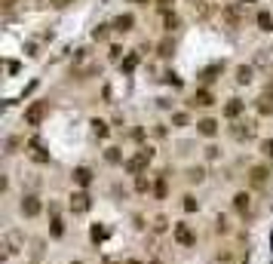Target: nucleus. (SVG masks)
<instances>
[{
    "instance_id": "f257e3e1",
    "label": "nucleus",
    "mask_w": 273,
    "mask_h": 264,
    "mask_svg": "<svg viewBox=\"0 0 273 264\" xmlns=\"http://www.w3.org/2000/svg\"><path fill=\"white\" fill-rule=\"evenodd\" d=\"M3 258H13V255H19L22 249H25V234L22 231H16V227H9V231L3 234Z\"/></svg>"
},
{
    "instance_id": "423d86ee",
    "label": "nucleus",
    "mask_w": 273,
    "mask_h": 264,
    "mask_svg": "<svg viewBox=\"0 0 273 264\" xmlns=\"http://www.w3.org/2000/svg\"><path fill=\"white\" fill-rule=\"evenodd\" d=\"M89 209V197L83 191H77V193H71V212H77V215H83Z\"/></svg>"
},
{
    "instance_id": "cd10ccee",
    "label": "nucleus",
    "mask_w": 273,
    "mask_h": 264,
    "mask_svg": "<svg viewBox=\"0 0 273 264\" xmlns=\"http://www.w3.org/2000/svg\"><path fill=\"white\" fill-rule=\"evenodd\" d=\"M169 3H175V0H160V6H169Z\"/></svg>"
},
{
    "instance_id": "5701e85b",
    "label": "nucleus",
    "mask_w": 273,
    "mask_h": 264,
    "mask_svg": "<svg viewBox=\"0 0 273 264\" xmlns=\"http://www.w3.org/2000/svg\"><path fill=\"white\" fill-rule=\"evenodd\" d=\"M230 231V224H227V218H218V234H227Z\"/></svg>"
},
{
    "instance_id": "6ab92c4d",
    "label": "nucleus",
    "mask_w": 273,
    "mask_h": 264,
    "mask_svg": "<svg viewBox=\"0 0 273 264\" xmlns=\"http://www.w3.org/2000/svg\"><path fill=\"white\" fill-rule=\"evenodd\" d=\"M154 193H157V197H166V178H160V181H157V188H154Z\"/></svg>"
},
{
    "instance_id": "412c9836",
    "label": "nucleus",
    "mask_w": 273,
    "mask_h": 264,
    "mask_svg": "<svg viewBox=\"0 0 273 264\" xmlns=\"http://www.w3.org/2000/svg\"><path fill=\"white\" fill-rule=\"evenodd\" d=\"M160 55H172V43H169V40L160 43Z\"/></svg>"
},
{
    "instance_id": "c85d7f7f",
    "label": "nucleus",
    "mask_w": 273,
    "mask_h": 264,
    "mask_svg": "<svg viewBox=\"0 0 273 264\" xmlns=\"http://www.w3.org/2000/svg\"><path fill=\"white\" fill-rule=\"evenodd\" d=\"M126 264H141V261H135V258H132V261H126Z\"/></svg>"
},
{
    "instance_id": "bb28decb",
    "label": "nucleus",
    "mask_w": 273,
    "mask_h": 264,
    "mask_svg": "<svg viewBox=\"0 0 273 264\" xmlns=\"http://www.w3.org/2000/svg\"><path fill=\"white\" fill-rule=\"evenodd\" d=\"M3 6L9 9V6H16V0H3Z\"/></svg>"
},
{
    "instance_id": "a211bd4d",
    "label": "nucleus",
    "mask_w": 273,
    "mask_h": 264,
    "mask_svg": "<svg viewBox=\"0 0 273 264\" xmlns=\"http://www.w3.org/2000/svg\"><path fill=\"white\" fill-rule=\"evenodd\" d=\"M187 178H190V181H203V178H206V172H203V169H190Z\"/></svg>"
},
{
    "instance_id": "2eb2a0df",
    "label": "nucleus",
    "mask_w": 273,
    "mask_h": 264,
    "mask_svg": "<svg viewBox=\"0 0 273 264\" xmlns=\"http://www.w3.org/2000/svg\"><path fill=\"white\" fill-rule=\"evenodd\" d=\"M236 80H240V83H249V80H252V68H240V71H236Z\"/></svg>"
},
{
    "instance_id": "4be33fe9",
    "label": "nucleus",
    "mask_w": 273,
    "mask_h": 264,
    "mask_svg": "<svg viewBox=\"0 0 273 264\" xmlns=\"http://www.w3.org/2000/svg\"><path fill=\"white\" fill-rule=\"evenodd\" d=\"M197 206H200V203L193 200V197H184V209H187V212H193V209H197Z\"/></svg>"
},
{
    "instance_id": "f8f14e48",
    "label": "nucleus",
    "mask_w": 273,
    "mask_h": 264,
    "mask_svg": "<svg viewBox=\"0 0 273 264\" xmlns=\"http://www.w3.org/2000/svg\"><path fill=\"white\" fill-rule=\"evenodd\" d=\"M258 28L261 31H273V16L270 13H258Z\"/></svg>"
},
{
    "instance_id": "b1692460",
    "label": "nucleus",
    "mask_w": 273,
    "mask_h": 264,
    "mask_svg": "<svg viewBox=\"0 0 273 264\" xmlns=\"http://www.w3.org/2000/svg\"><path fill=\"white\" fill-rule=\"evenodd\" d=\"M261 151H264L267 157H273V142H264V144H261Z\"/></svg>"
},
{
    "instance_id": "9b49d317",
    "label": "nucleus",
    "mask_w": 273,
    "mask_h": 264,
    "mask_svg": "<svg viewBox=\"0 0 273 264\" xmlns=\"http://www.w3.org/2000/svg\"><path fill=\"white\" fill-rule=\"evenodd\" d=\"M197 126H200L203 135H215V132H218V123H215V120H200Z\"/></svg>"
},
{
    "instance_id": "ddd939ff",
    "label": "nucleus",
    "mask_w": 273,
    "mask_h": 264,
    "mask_svg": "<svg viewBox=\"0 0 273 264\" xmlns=\"http://www.w3.org/2000/svg\"><path fill=\"white\" fill-rule=\"evenodd\" d=\"M258 111L261 114H273V96H261L258 98Z\"/></svg>"
},
{
    "instance_id": "9d476101",
    "label": "nucleus",
    "mask_w": 273,
    "mask_h": 264,
    "mask_svg": "<svg viewBox=\"0 0 273 264\" xmlns=\"http://www.w3.org/2000/svg\"><path fill=\"white\" fill-rule=\"evenodd\" d=\"M74 178H77V185H83V188H86L89 181H92V172L80 166V169H74Z\"/></svg>"
},
{
    "instance_id": "6e6552de",
    "label": "nucleus",
    "mask_w": 273,
    "mask_h": 264,
    "mask_svg": "<svg viewBox=\"0 0 273 264\" xmlns=\"http://www.w3.org/2000/svg\"><path fill=\"white\" fill-rule=\"evenodd\" d=\"M193 105H200V108H209V105H212V93H206V89L193 93Z\"/></svg>"
},
{
    "instance_id": "f3484780",
    "label": "nucleus",
    "mask_w": 273,
    "mask_h": 264,
    "mask_svg": "<svg viewBox=\"0 0 273 264\" xmlns=\"http://www.w3.org/2000/svg\"><path fill=\"white\" fill-rule=\"evenodd\" d=\"M92 129H95V135H101V139H105V135H108V123L95 120V123H92Z\"/></svg>"
},
{
    "instance_id": "c756f323",
    "label": "nucleus",
    "mask_w": 273,
    "mask_h": 264,
    "mask_svg": "<svg viewBox=\"0 0 273 264\" xmlns=\"http://www.w3.org/2000/svg\"><path fill=\"white\" fill-rule=\"evenodd\" d=\"M74 264H80V261H74Z\"/></svg>"
},
{
    "instance_id": "20e7f679",
    "label": "nucleus",
    "mask_w": 273,
    "mask_h": 264,
    "mask_svg": "<svg viewBox=\"0 0 273 264\" xmlns=\"http://www.w3.org/2000/svg\"><path fill=\"white\" fill-rule=\"evenodd\" d=\"M40 200L34 197V193H28V197H22V215H28V218H37L40 215Z\"/></svg>"
},
{
    "instance_id": "7ed1b4c3",
    "label": "nucleus",
    "mask_w": 273,
    "mask_h": 264,
    "mask_svg": "<svg viewBox=\"0 0 273 264\" xmlns=\"http://www.w3.org/2000/svg\"><path fill=\"white\" fill-rule=\"evenodd\" d=\"M43 117H46V105H43V101H34V105L25 111V123L28 126H40Z\"/></svg>"
},
{
    "instance_id": "4468645a",
    "label": "nucleus",
    "mask_w": 273,
    "mask_h": 264,
    "mask_svg": "<svg viewBox=\"0 0 273 264\" xmlns=\"http://www.w3.org/2000/svg\"><path fill=\"white\" fill-rule=\"evenodd\" d=\"M233 206H236V209H240V212H246V209H249V193H236Z\"/></svg>"
},
{
    "instance_id": "1a4fd4ad",
    "label": "nucleus",
    "mask_w": 273,
    "mask_h": 264,
    "mask_svg": "<svg viewBox=\"0 0 273 264\" xmlns=\"http://www.w3.org/2000/svg\"><path fill=\"white\" fill-rule=\"evenodd\" d=\"M132 25H135V19H132V16H120L117 22H114V28H117V31H123V34H126V31H132Z\"/></svg>"
},
{
    "instance_id": "393cba45",
    "label": "nucleus",
    "mask_w": 273,
    "mask_h": 264,
    "mask_svg": "<svg viewBox=\"0 0 273 264\" xmlns=\"http://www.w3.org/2000/svg\"><path fill=\"white\" fill-rule=\"evenodd\" d=\"M154 231H166V218H157V221H154Z\"/></svg>"
},
{
    "instance_id": "39448f33",
    "label": "nucleus",
    "mask_w": 273,
    "mask_h": 264,
    "mask_svg": "<svg viewBox=\"0 0 273 264\" xmlns=\"http://www.w3.org/2000/svg\"><path fill=\"white\" fill-rule=\"evenodd\" d=\"M172 234H175V240H178L181 246H193V243H197V237H193V231H190L187 224H175Z\"/></svg>"
},
{
    "instance_id": "f03ea898",
    "label": "nucleus",
    "mask_w": 273,
    "mask_h": 264,
    "mask_svg": "<svg viewBox=\"0 0 273 264\" xmlns=\"http://www.w3.org/2000/svg\"><path fill=\"white\" fill-rule=\"evenodd\" d=\"M151 157H154V151H151V147H144V151H138V154H135L132 160H126V172H129V175H138V172H141L147 163H151Z\"/></svg>"
},
{
    "instance_id": "aec40b11",
    "label": "nucleus",
    "mask_w": 273,
    "mask_h": 264,
    "mask_svg": "<svg viewBox=\"0 0 273 264\" xmlns=\"http://www.w3.org/2000/svg\"><path fill=\"white\" fill-rule=\"evenodd\" d=\"M252 181L255 185H264V169H252Z\"/></svg>"
},
{
    "instance_id": "dca6fc26",
    "label": "nucleus",
    "mask_w": 273,
    "mask_h": 264,
    "mask_svg": "<svg viewBox=\"0 0 273 264\" xmlns=\"http://www.w3.org/2000/svg\"><path fill=\"white\" fill-rule=\"evenodd\" d=\"M62 234H65V227H62V218L55 215V218H52V237H62Z\"/></svg>"
},
{
    "instance_id": "a878e982",
    "label": "nucleus",
    "mask_w": 273,
    "mask_h": 264,
    "mask_svg": "<svg viewBox=\"0 0 273 264\" xmlns=\"http://www.w3.org/2000/svg\"><path fill=\"white\" fill-rule=\"evenodd\" d=\"M49 3H52V6H59V9H62V6H68V3H74V0H49Z\"/></svg>"
},
{
    "instance_id": "0eeeda50",
    "label": "nucleus",
    "mask_w": 273,
    "mask_h": 264,
    "mask_svg": "<svg viewBox=\"0 0 273 264\" xmlns=\"http://www.w3.org/2000/svg\"><path fill=\"white\" fill-rule=\"evenodd\" d=\"M240 111H243V101L240 98H230V101H227V108H224V117H240Z\"/></svg>"
}]
</instances>
